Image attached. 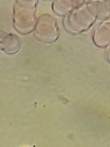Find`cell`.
Wrapping results in <instances>:
<instances>
[{
  "label": "cell",
  "mask_w": 110,
  "mask_h": 147,
  "mask_svg": "<svg viewBox=\"0 0 110 147\" xmlns=\"http://www.w3.org/2000/svg\"><path fill=\"white\" fill-rule=\"evenodd\" d=\"M24 147H27V146H24Z\"/></svg>",
  "instance_id": "6da1fadb"
}]
</instances>
